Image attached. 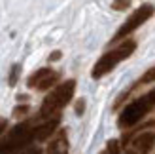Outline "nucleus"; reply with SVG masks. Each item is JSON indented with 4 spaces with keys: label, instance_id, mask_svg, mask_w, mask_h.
I'll return each instance as SVG.
<instances>
[{
    "label": "nucleus",
    "instance_id": "f257e3e1",
    "mask_svg": "<svg viewBox=\"0 0 155 154\" xmlns=\"http://www.w3.org/2000/svg\"><path fill=\"white\" fill-rule=\"evenodd\" d=\"M38 126H32L30 122L17 124L2 141H0V154H21L23 150L30 149V143L36 139Z\"/></svg>",
    "mask_w": 155,
    "mask_h": 154
},
{
    "label": "nucleus",
    "instance_id": "f03ea898",
    "mask_svg": "<svg viewBox=\"0 0 155 154\" xmlns=\"http://www.w3.org/2000/svg\"><path fill=\"white\" fill-rule=\"evenodd\" d=\"M134 50H136V42H134V40H125V42H121L115 50L106 51L104 55L97 61L95 67H93V71H91V76H93L95 80L106 76L108 72H112L114 68L121 63V61H125V59H129L130 55H133Z\"/></svg>",
    "mask_w": 155,
    "mask_h": 154
},
{
    "label": "nucleus",
    "instance_id": "7ed1b4c3",
    "mask_svg": "<svg viewBox=\"0 0 155 154\" xmlns=\"http://www.w3.org/2000/svg\"><path fill=\"white\" fill-rule=\"evenodd\" d=\"M153 109H155V88L150 89L146 95H140L138 99H134L133 103H129L125 109L121 110L117 124H119L121 129L133 128L146 116V114H150Z\"/></svg>",
    "mask_w": 155,
    "mask_h": 154
},
{
    "label": "nucleus",
    "instance_id": "20e7f679",
    "mask_svg": "<svg viewBox=\"0 0 155 154\" xmlns=\"http://www.w3.org/2000/svg\"><path fill=\"white\" fill-rule=\"evenodd\" d=\"M74 89H76V82L74 80H66L63 84H59L55 89L45 95L44 103L40 107V116L42 118H49L51 114H57L59 110H63L64 107L70 103V99L74 95Z\"/></svg>",
    "mask_w": 155,
    "mask_h": 154
},
{
    "label": "nucleus",
    "instance_id": "39448f33",
    "mask_svg": "<svg viewBox=\"0 0 155 154\" xmlns=\"http://www.w3.org/2000/svg\"><path fill=\"white\" fill-rule=\"evenodd\" d=\"M153 13H155V8H153L151 4H144V6H140V8H138V10H134L133 15H130V17L121 25V29L115 33L114 40H121V38L129 36L133 30H136L138 27H140L142 23H146L148 19H151Z\"/></svg>",
    "mask_w": 155,
    "mask_h": 154
},
{
    "label": "nucleus",
    "instance_id": "423d86ee",
    "mask_svg": "<svg viewBox=\"0 0 155 154\" xmlns=\"http://www.w3.org/2000/svg\"><path fill=\"white\" fill-rule=\"evenodd\" d=\"M57 80H59V74L53 71V68H38L36 72H32L28 76L27 84H28V88H32V89L44 91V89L51 88Z\"/></svg>",
    "mask_w": 155,
    "mask_h": 154
},
{
    "label": "nucleus",
    "instance_id": "0eeeda50",
    "mask_svg": "<svg viewBox=\"0 0 155 154\" xmlns=\"http://www.w3.org/2000/svg\"><path fill=\"white\" fill-rule=\"evenodd\" d=\"M155 149V131H142L138 133L125 154H150Z\"/></svg>",
    "mask_w": 155,
    "mask_h": 154
},
{
    "label": "nucleus",
    "instance_id": "6e6552de",
    "mask_svg": "<svg viewBox=\"0 0 155 154\" xmlns=\"http://www.w3.org/2000/svg\"><path fill=\"white\" fill-rule=\"evenodd\" d=\"M68 137L66 131L61 129L55 135V139H51V143L48 145V154H68Z\"/></svg>",
    "mask_w": 155,
    "mask_h": 154
},
{
    "label": "nucleus",
    "instance_id": "1a4fd4ad",
    "mask_svg": "<svg viewBox=\"0 0 155 154\" xmlns=\"http://www.w3.org/2000/svg\"><path fill=\"white\" fill-rule=\"evenodd\" d=\"M57 126H59V116H55V118H49V120H45L44 124H40L38 126V133H36V139L38 141H45L48 137L57 129Z\"/></svg>",
    "mask_w": 155,
    "mask_h": 154
},
{
    "label": "nucleus",
    "instance_id": "9d476101",
    "mask_svg": "<svg viewBox=\"0 0 155 154\" xmlns=\"http://www.w3.org/2000/svg\"><path fill=\"white\" fill-rule=\"evenodd\" d=\"M150 82H155V67L148 68V71L142 74V78H140V80H136L134 86H142V84H150Z\"/></svg>",
    "mask_w": 155,
    "mask_h": 154
},
{
    "label": "nucleus",
    "instance_id": "9b49d317",
    "mask_svg": "<svg viewBox=\"0 0 155 154\" xmlns=\"http://www.w3.org/2000/svg\"><path fill=\"white\" fill-rule=\"evenodd\" d=\"M106 154H121V149H119V141H115V139H110V141H108Z\"/></svg>",
    "mask_w": 155,
    "mask_h": 154
},
{
    "label": "nucleus",
    "instance_id": "f8f14e48",
    "mask_svg": "<svg viewBox=\"0 0 155 154\" xmlns=\"http://www.w3.org/2000/svg\"><path fill=\"white\" fill-rule=\"evenodd\" d=\"M19 72H21V65H13V67H12V72H10V78H8L10 86H15V84H17Z\"/></svg>",
    "mask_w": 155,
    "mask_h": 154
},
{
    "label": "nucleus",
    "instance_id": "ddd939ff",
    "mask_svg": "<svg viewBox=\"0 0 155 154\" xmlns=\"http://www.w3.org/2000/svg\"><path fill=\"white\" fill-rule=\"evenodd\" d=\"M129 6H130V0H114L112 4L114 10H127Z\"/></svg>",
    "mask_w": 155,
    "mask_h": 154
},
{
    "label": "nucleus",
    "instance_id": "4468645a",
    "mask_svg": "<svg viewBox=\"0 0 155 154\" xmlns=\"http://www.w3.org/2000/svg\"><path fill=\"white\" fill-rule=\"evenodd\" d=\"M25 112H28V107H27V105H23V107H17V109L13 110V114H15V116H21V114H25Z\"/></svg>",
    "mask_w": 155,
    "mask_h": 154
},
{
    "label": "nucleus",
    "instance_id": "2eb2a0df",
    "mask_svg": "<svg viewBox=\"0 0 155 154\" xmlns=\"http://www.w3.org/2000/svg\"><path fill=\"white\" fill-rule=\"evenodd\" d=\"M83 107H85V101H83V99H81V101H78V103H76V112L81 114V112H83Z\"/></svg>",
    "mask_w": 155,
    "mask_h": 154
},
{
    "label": "nucleus",
    "instance_id": "dca6fc26",
    "mask_svg": "<svg viewBox=\"0 0 155 154\" xmlns=\"http://www.w3.org/2000/svg\"><path fill=\"white\" fill-rule=\"evenodd\" d=\"M6 128H8V122H6L4 118H0V137L4 135V131H6Z\"/></svg>",
    "mask_w": 155,
    "mask_h": 154
},
{
    "label": "nucleus",
    "instance_id": "f3484780",
    "mask_svg": "<svg viewBox=\"0 0 155 154\" xmlns=\"http://www.w3.org/2000/svg\"><path fill=\"white\" fill-rule=\"evenodd\" d=\"M21 154H42L40 149H27V150H23Z\"/></svg>",
    "mask_w": 155,
    "mask_h": 154
},
{
    "label": "nucleus",
    "instance_id": "a211bd4d",
    "mask_svg": "<svg viewBox=\"0 0 155 154\" xmlns=\"http://www.w3.org/2000/svg\"><path fill=\"white\" fill-rule=\"evenodd\" d=\"M49 59H51V61H57V59H61V51H53L51 55H49Z\"/></svg>",
    "mask_w": 155,
    "mask_h": 154
},
{
    "label": "nucleus",
    "instance_id": "6ab92c4d",
    "mask_svg": "<svg viewBox=\"0 0 155 154\" xmlns=\"http://www.w3.org/2000/svg\"><path fill=\"white\" fill-rule=\"evenodd\" d=\"M100 154H106V150H104V152H100Z\"/></svg>",
    "mask_w": 155,
    "mask_h": 154
}]
</instances>
